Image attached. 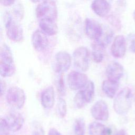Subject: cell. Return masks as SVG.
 I'll return each mask as SVG.
<instances>
[{"label": "cell", "mask_w": 135, "mask_h": 135, "mask_svg": "<svg viewBox=\"0 0 135 135\" xmlns=\"http://www.w3.org/2000/svg\"><path fill=\"white\" fill-rule=\"evenodd\" d=\"M127 50V42L125 37L122 35L115 37L111 47L112 55L116 58H121L126 54Z\"/></svg>", "instance_id": "obj_13"}, {"label": "cell", "mask_w": 135, "mask_h": 135, "mask_svg": "<svg viewBox=\"0 0 135 135\" xmlns=\"http://www.w3.org/2000/svg\"><path fill=\"white\" fill-rule=\"evenodd\" d=\"M127 40L129 42V50L131 52L135 53V34H129L127 36Z\"/></svg>", "instance_id": "obj_29"}, {"label": "cell", "mask_w": 135, "mask_h": 135, "mask_svg": "<svg viewBox=\"0 0 135 135\" xmlns=\"http://www.w3.org/2000/svg\"><path fill=\"white\" fill-rule=\"evenodd\" d=\"M6 100L8 105L14 110H20L24 105L26 95L24 90L18 86H12L6 92Z\"/></svg>", "instance_id": "obj_4"}, {"label": "cell", "mask_w": 135, "mask_h": 135, "mask_svg": "<svg viewBox=\"0 0 135 135\" xmlns=\"http://www.w3.org/2000/svg\"><path fill=\"white\" fill-rule=\"evenodd\" d=\"M56 112L59 117L64 118L67 113V104L65 100L62 97L58 98L56 105Z\"/></svg>", "instance_id": "obj_24"}, {"label": "cell", "mask_w": 135, "mask_h": 135, "mask_svg": "<svg viewBox=\"0 0 135 135\" xmlns=\"http://www.w3.org/2000/svg\"><path fill=\"white\" fill-rule=\"evenodd\" d=\"M71 56L65 51H60L55 56L54 71L57 73H63L66 72L71 64Z\"/></svg>", "instance_id": "obj_7"}, {"label": "cell", "mask_w": 135, "mask_h": 135, "mask_svg": "<svg viewBox=\"0 0 135 135\" xmlns=\"http://www.w3.org/2000/svg\"><path fill=\"white\" fill-rule=\"evenodd\" d=\"M55 93L52 86H49L43 90L41 94V103L45 109H50L54 106Z\"/></svg>", "instance_id": "obj_15"}, {"label": "cell", "mask_w": 135, "mask_h": 135, "mask_svg": "<svg viewBox=\"0 0 135 135\" xmlns=\"http://www.w3.org/2000/svg\"><path fill=\"white\" fill-rule=\"evenodd\" d=\"M4 118L12 132H16L20 130L24 123L23 115L20 113L14 111L8 112Z\"/></svg>", "instance_id": "obj_11"}, {"label": "cell", "mask_w": 135, "mask_h": 135, "mask_svg": "<svg viewBox=\"0 0 135 135\" xmlns=\"http://www.w3.org/2000/svg\"><path fill=\"white\" fill-rule=\"evenodd\" d=\"M132 92L128 87L122 89L113 101V109L119 115H124L130 110L132 105Z\"/></svg>", "instance_id": "obj_2"}, {"label": "cell", "mask_w": 135, "mask_h": 135, "mask_svg": "<svg viewBox=\"0 0 135 135\" xmlns=\"http://www.w3.org/2000/svg\"><path fill=\"white\" fill-rule=\"evenodd\" d=\"M44 0H31V1L33 3H39V2H42L43 1H44Z\"/></svg>", "instance_id": "obj_35"}, {"label": "cell", "mask_w": 135, "mask_h": 135, "mask_svg": "<svg viewBox=\"0 0 135 135\" xmlns=\"http://www.w3.org/2000/svg\"><path fill=\"white\" fill-rule=\"evenodd\" d=\"M133 20L135 22V10L134 11V12H133Z\"/></svg>", "instance_id": "obj_36"}, {"label": "cell", "mask_w": 135, "mask_h": 135, "mask_svg": "<svg viewBox=\"0 0 135 135\" xmlns=\"http://www.w3.org/2000/svg\"><path fill=\"white\" fill-rule=\"evenodd\" d=\"M39 26L41 30L47 35H54L58 32V27L55 20L51 18H42L39 20Z\"/></svg>", "instance_id": "obj_16"}, {"label": "cell", "mask_w": 135, "mask_h": 135, "mask_svg": "<svg viewBox=\"0 0 135 135\" xmlns=\"http://www.w3.org/2000/svg\"><path fill=\"white\" fill-rule=\"evenodd\" d=\"M86 74L79 71L70 72L68 76L69 87L72 90H78L83 88L88 82Z\"/></svg>", "instance_id": "obj_8"}, {"label": "cell", "mask_w": 135, "mask_h": 135, "mask_svg": "<svg viewBox=\"0 0 135 135\" xmlns=\"http://www.w3.org/2000/svg\"><path fill=\"white\" fill-rule=\"evenodd\" d=\"M73 131L74 135H85V124L83 118H76L73 124Z\"/></svg>", "instance_id": "obj_23"}, {"label": "cell", "mask_w": 135, "mask_h": 135, "mask_svg": "<svg viewBox=\"0 0 135 135\" xmlns=\"http://www.w3.org/2000/svg\"><path fill=\"white\" fill-rule=\"evenodd\" d=\"M104 47L97 43L96 42L92 45V56L94 62L100 63L103 61L104 58Z\"/></svg>", "instance_id": "obj_21"}, {"label": "cell", "mask_w": 135, "mask_h": 135, "mask_svg": "<svg viewBox=\"0 0 135 135\" xmlns=\"http://www.w3.org/2000/svg\"><path fill=\"white\" fill-rule=\"evenodd\" d=\"M32 44L34 49L38 52L44 51L49 45V41L47 35L42 30L35 31L31 38Z\"/></svg>", "instance_id": "obj_12"}, {"label": "cell", "mask_w": 135, "mask_h": 135, "mask_svg": "<svg viewBox=\"0 0 135 135\" xmlns=\"http://www.w3.org/2000/svg\"><path fill=\"white\" fill-rule=\"evenodd\" d=\"M16 71L13 56L9 47L4 43L0 50V74L2 77L13 76Z\"/></svg>", "instance_id": "obj_1"}, {"label": "cell", "mask_w": 135, "mask_h": 135, "mask_svg": "<svg viewBox=\"0 0 135 135\" xmlns=\"http://www.w3.org/2000/svg\"><path fill=\"white\" fill-rule=\"evenodd\" d=\"M13 13L15 17L19 20H21L23 18L24 14V9L22 4H17L13 9Z\"/></svg>", "instance_id": "obj_28"}, {"label": "cell", "mask_w": 135, "mask_h": 135, "mask_svg": "<svg viewBox=\"0 0 135 135\" xmlns=\"http://www.w3.org/2000/svg\"><path fill=\"white\" fill-rule=\"evenodd\" d=\"M48 135H62V133L59 132L55 128H51L48 132Z\"/></svg>", "instance_id": "obj_33"}, {"label": "cell", "mask_w": 135, "mask_h": 135, "mask_svg": "<svg viewBox=\"0 0 135 135\" xmlns=\"http://www.w3.org/2000/svg\"><path fill=\"white\" fill-rule=\"evenodd\" d=\"M32 135H45V132L42 126L38 123L34 124Z\"/></svg>", "instance_id": "obj_30"}, {"label": "cell", "mask_w": 135, "mask_h": 135, "mask_svg": "<svg viewBox=\"0 0 135 135\" xmlns=\"http://www.w3.org/2000/svg\"><path fill=\"white\" fill-rule=\"evenodd\" d=\"M113 34V31L109 27L107 26H103L102 35L98 40L95 41V42L105 48L111 42Z\"/></svg>", "instance_id": "obj_20"}, {"label": "cell", "mask_w": 135, "mask_h": 135, "mask_svg": "<svg viewBox=\"0 0 135 135\" xmlns=\"http://www.w3.org/2000/svg\"><path fill=\"white\" fill-rule=\"evenodd\" d=\"M15 0H0L1 4L4 6H9L13 4Z\"/></svg>", "instance_id": "obj_31"}, {"label": "cell", "mask_w": 135, "mask_h": 135, "mask_svg": "<svg viewBox=\"0 0 135 135\" xmlns=\"http://www.w3.org/2000/svg\"><path fill=\"white\" fill-rule=\"evenodd\" d=\"M82 90L83 94L87 103H90L92 100L95 93V85L93 82L89 80L86 85Z\"/></svg>", "instance_id": "obj_22"}, {"label": "cell", "mask_w": 135, "mask_h": 135, "mask_svg": "<svg viewBox=\"0 0 135 135\" xmlns=\"http://www.w3.org/2000/svg\"><path fill=\"white\" fill-rule=\"evenodd\" d=\"M11 131L4 118L0 119V135H9Z\"/></svg>", "instance_id": "obj_27"}, {"label": "cell", "mask_w": 135, "mask_h": 135, "mask_svg": "<svg viewBox=\"0 0 135 135\" xmlns=\"http://www.w3.org/2000/svg\"><path fill=\"white\" fill-rule=\"evenodd\" d=\"M91 8L97 15L103 17L108 15L111 9V6L106 0H93Z\"/></svg>", "instance_id": "obj_17"}, {"label": "cell", "mask_w": 135, "mask_h": 135, "mask_svg": "<svg viewBox=\"0 0 135 135\" xmlns=\"http://www.w3.org/2000/svg\"><path fill=\"white\" fill-rule=\"evenodd\" d=\"M119 88V82L109 79L105 80L102 84V90L103 93L109 98H113Z\"/></svg>", "instance_id": "obj_18"}, {"label": "cell", "mask_w": 135, "mask_h": 135, "mask_svg": "<svg viewBox=\"0 0 135 135\" xmlns=\"http://www.w3.org/2000/svg\"><path fill=\"white\" fill-rule=\"evenodd\" d=\"M74 104L75 108L81 109L88 103L83 94L82 90H79L75 95L73 99Z\"/></svg>", "instance_id": "obj_25"}, {"label": "cell", "mask_w": 135, "mask_h": 135, "mask_svg": "<svg viewBox=\"0 0 135 135\" xmlns=\"http://www.w3.org/2000/svg\"><path fill=\"white\" fill-rule=\"evenodd\" d=\"M74 66L82 72L86 71L89 68V52L84 46L76 48L73 53Z\"/></svg>", "instance_id": "obj_6"}, {"label": "cell", "mask_w": 135, "mask_h": 135, "mask_svg": "<svg viewBox=\"0 0 135 135\" xmlns=\"http://www.w3.org/2000/svg\"><path fill=\"white\" fill-rule=\"evenodd\" d=\"M90 135H110V129L99 122H92L89 126Z\"/></svg>", "instance_id": "obj_19"}, {"label": "cell", "mask_w": 135, "mask_h": 135, "mask_svg": "<svg viewBox=\"0 0 135 135\" xmlns=\"http://www.w3.org/2000/svg\"><path fill=\"white\" fill-rule=\"evenodd\" d=\"M91 113L92 117L99 121H105L109 117V111L107 103L103 100L97 101L92 106Z\"/></svg>", "instance_id": "obj_9"}, {"label": "cell", "mask_w": 135, "mask_h": 135, "mask_svg": "<svg viewBox=\"0 0 135 135\" xmlns=\"http://www.w3.org/2000/svg\"><path fill=\"white\" fill-rule=\"evenodd\" d=\"M123 68L119 63L112 61L109 63L105 70V74L108 79L119 82L123 74Z\"/></svg>", "instance_id": "obj_14"}, {"label": "cell", "mask_w": 135, "mask_h": 135, "mask_svg": "<svg viewBox=\"0 0 135 135\" xmlns=\"http://www.w3.org/2000/svg\"><path fill=\"white\" fill-rule=\"evenodd\" d=\"M59 75L56 81V88L59 94L62 97L66 94V89L63 73H58Z\"/></svg>", "instance_id": "obj_26"}, {"label": "cell", "mask_w": 135, "mask_h": 135, "mask_svg": "<svg viewBox=\"0 0 135 135\" xmlns=\"http://www.w3.org/2000/svg\"><path fill=\"white\" fill-rule=\"evenodd\" d=\"M36 17L38 20L42 18L56 20L57 8L54 0H44L37 5L35 10Z\"/></svg>", "instance_id": "obj_5"}, {"label": "cell", "mask_w": 135, "mask_h": 135, "mask_svg": "<svg viewBox=\"0 0 135 135\" xmlns=\"http://www.w3.org/2000/svg\"><path fill=\"white\" fill-rule=\"evenodd\" d=\"M6 85L5 82L3 80H1V95L2 96L5 93Z\"/></svg>", "instance_id": "obj_32"}, {"label": "cell", "mask_w": 135, "mask_h": 135, "mask_svg": "<svg viewBox=\"0 0 135 135\" xmlns=\"http://www.w3.org/2000/svg\"><path fill=\"white\" fill-rule=\"evenodd\" d=\"M84 27L86 35L95 41L100 37L103 32V26L96 21L90 18L85 20Z\"/></svg>", "instance_id": "obj_10"}, {"label": "cell", "mask_w": 135, "mask_h": 135, "mask_svg": "<svg viewBox=\"0 0 135 135\" xmlns=\"http://www.w3.org/2000/svg\"><path fill=\"white\" fill-rule=\"evenodd\" d=\"M4 24L6 35L9 40L15 42L23 41L24 38L23 28L18 22L13 20L9 13H6L5 14Z\"/></svg>", "instance_id": "obj_3"}, {"label": "cell", "mask_w": 135, "mask_h": 135, "mask_svg": "<svg viewBox=\"0 0 135 135\" xmlns=\"http://www.w3.org/2000/svg\"><path fill=\"white\" fill-rule=\"evenodd\" d=\"M114 135H128L127 132L124 129H121L119 130Z\"/></svg>", "instance_id": "obj_34"}]
</instances>
